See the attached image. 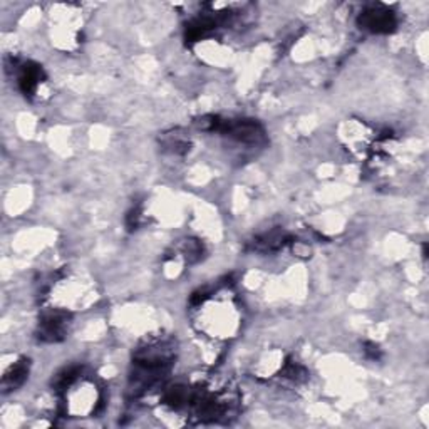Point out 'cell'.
I'll return each instance as SVG.
<instances>
[{
  "label": "cell",
  "instance_id": "cell-7",
  "mask_svg": "<svg viewBox=\"0 0 429 429\" xmlns=\"http://www.w3.org/2000/svg\"><path fill=\"white\" fill-rule=\"evenodd\" d=\"M138 222H140V208H133L128 215V228L133 230L138 227Z\"/></svg>",
  "mask_w": 429,
  "mask_h": 429
},
{
  "label": "cell",
  "instance_id": "cell-3",
  "mask_svg": "<svg viewBox=\"0 0 429 429\" xmlns=\"http://www.w3.org/2000/svg\"><path fill=\"white\" fill-rule=\"evenodd\" d=\"M67 331V315L60 312H47L39 324V339L46 342H58L64 339Z\"/></svg>",
  "mask_w": 429,
  "mask_h": 429
},
{
  "label": "cell",
  "instance_id": "cell-8",
  "mask_svg": "<svg viewBox=\"0 0 429 429\" xmlns=\"http://www.w3.org/2000/svg\"><path fill=\"white\" fill-rule=\"evenodd\" d=\"M366 354L369 355L371 359H379V355H381V350H379V348L378 345H374V344H367L366 345Z\"/></svg>",
  "mask_w": 429,
  "mask_h": 429
},
{
  "label": "cell",
  "instance_id": "cell-1",
  "mask_svg": "<svg viewBox=\"0 0 429 429\" xmlns=\"http://www.w3.org/2000/svg\"><path fill=\"white\" fill-rule=\"evenodd\" d=\"M213 129L227 134V136L232 138V140H237L240 143H249V145H255V143L265 140L263 128L252 119L220 121L218 118H215Z\"/></svg>",
  "mask_w": 429,
  "mask_h": 429
},
{
  "label": "cell",
  "instance_id": "cell-4",
  "mask_svg": "<svg viewBox=\"0 0 429 429\" xmlns=\"http://www.w3.org/2000/svg\"><path fill=\"white\" fill-rule=\"evenodd\" d=\"M42 81H44V71H42L41 66L34 62L22 64L19 71V88L25 96L32 98L37 93Z\"/></svg>",
  "mask_w": 429,
  "mask_h": 429
},
{
  "label": "cell",
  "instance_id": "cell-5",
  "mask_svg": "<svg viewBox=\"0 0 429 429\" xmlns=\"http://www.w3.org/2000/svg\"><path fill=\"white\" fill-rule=\"evenodd\" d=\"M290 235H287L285 232H280V230H275V232L265 233L263 237L257 238L253 242V249L260 250V252H275V250L284 249L285 245L290 244Z\"/></svg>",
  "mask_w": 429,
  "mask_h": 429
},
{
  "label": "cell",
  "instance_id": "cell-2",
  "mask_svg": "<svg viewBox=\"0 0 429 429\" xmlns=\"http://www.w3.org/2000/svg\"><path fill=\"white\" fill-rule=\"evenodd\" d=\"M359 25L374 34H388L396 29L397 20L394 12L383 7H374L364 11L359 17Z\"/></svg>",
  "mask_w": 429,
  "mask_h": 429
},
{
  "label": "cell",
  "instance_id": "cell-6",
  "mask_svg": "<svg viewBox=\"0 0 429 429\" xmlns=\"http://www.w3.org/2000/svg\"><path fill=\"white\" fill-rule=\"evenodd\" d=\"M27 374H29V361H20L14 364V366L6 372V376H4V383H2L4 389H6V391L17 389L19 385L24 384Z\"/></svg>",
  "mask_w": 429,
  "mask_h": 429
}]
</instances>
